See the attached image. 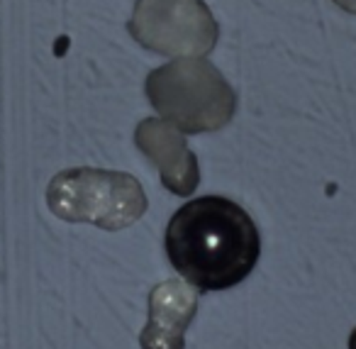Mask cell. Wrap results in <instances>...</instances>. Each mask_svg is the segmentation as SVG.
I'll use <instances>...</instances> for the list:
<instances>
[{
	"label": "cell",
	"instance_id": "obj_1",
	"mask_svg": "<svg viewBox=\"0 0 356 349\" xmlns=\"http://www.w3.org/2000/svg\"><path fill=\"white\" fill-rule=\"evenodd\" d=\"M163 247L173 269L198 290L242 284L261 256V237L249 212L222 196H203L178 208Z\"/></svg>",
	"mask_w": 356,
	"mask_h": 349
},
{
	"label": "cell",
	"instance_id": "obj_2",
	"mask_svg": "<svg viewBox=\"0 0 356 349\" xmlns=\"http://www.w3.org/2000/svg\"><path fill=\"white\" fill-rule=\"evenodd\" d=\"M147 98L159 115L184 134L218 132L237 113V93L200 56H184L147 76Z\"/></svg>",
	"mask_w": 356,
	"mask_h": 349
},
{
	"label": "cell",
	"instance_id": "obj_3",
	"mask_svg": "<svg viewBox=\"0 0 356 349\" xmlns=\"http://www.w3.org/2000/svg\"><path fill=\"white\" fill-rule=\"evenodd\" d=\"M47 205L66 222H88L118 232L134 225L147 212L149 203L142 183L132 173L81 166L51 178Z\"/></svg>",
	"mask_w": 356,
	"mask_h": 349
},
{
	"label": "cell",
	"instance_id": "obj_4",
	"mask_svg": "<svg viewBox=\"0 0 356 349\" xmlns=\"http://www.w3.org/2000/svg\"><path fill=\"white\" fill-rule=\"evenodd\" d=\"M127 32L144 49L166 56H205L220 37L203 0H137Z\"/></svg>",
	"mask_w": 356,
	"mask_h": 349
},
{
	"label": "cell",
	"instance_id": "obj_5",
	"mask_svg": "<svg viewBox=\"0 0 356 349\" xmlns=\"http://www.w3.org/2000/svg\"><path fill=\"white\" fill-rule=\"evenodd\" d=\"M134 144L159 169L161 183L173 196H191L200 183L195 154L186 144L184 132L163 118H147L134 130Z\"/></svg>",
	"mask_w": 356,
	"mask_h": 349
},
{
	"label": "cell",
	"instance_id": "obj_6",
	"mask_svg": "<svg viewBox=\"0 0 356 349\" xmlns=\"http://www.w3.org/2000/svg\"><path fill=\"white\" fill-rule=\"evenodd\" d=\"M200 290L188 281H163L149 293V320L139 332L142 349H186V329L198 310Z\"/></svg>",
	"mask_w": 356,
	"mask_h": 349
},
{
	"label": "cell",
	"instance_id": "obj_7",
	"mask_svg": "<svg viewBox=\"0 0 356 349\" xmlns=\"http://www.w3.org/2000/svg\"><path fill=\"white\" fill-rule=\"evenodd\" d=\"M337 6L341 8V10L351 13V15H356V0H334Z\"/></svg>",
	"mask_w": 356,
	"mask_h": 349
},
{
	"label": "cell",
	"instance_id": "obj_8",
	"mask_svg": "<svg viewBox=\"0 0 356 349\" xmlns=\"http://www.w3.org/2000/svg\"><path fill=\"white\" fill-rule=\"evenodd\" d=\"M349 349H356V327L351 329V334H349Z\"/></svg>",
	"mask_w": 356,
	"mask_h": 349
}]
</instances>
